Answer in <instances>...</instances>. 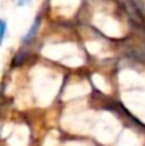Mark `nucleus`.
<instances>
[{"label": "nucleus", "mask_w": 145, "mask_h": 146, "mask_svg": "<svg viewBox=\"0 0 145 146\" xmlns=\"http://www.w3.org/2000/svg\"><path fill=\"white\" fill-rule=\"evenodd\" d=\"M5 33H7V22L3 21V19H0V45L3 44Z\"/></svg>", "instance_id": "f03ea898"}, {"label": "nucleus", "mask_w": 145, "mask_h": 146, "mask_svg": "<svg viewBox=\"0 0 145 146\" xmlns=\"http://www.w3.org/2000/svg\"><path fill=\"white\" fill-rule=\"evenodd\" d=\"M40 23H41V17H40V15H37V17L35 18V21H33L32 26L30 27V31H28V32L26 33V36L23 37V42H28V41H30L31 38L36 35L39 27H40Z\"/></svg>", "instance_id": "f257e3e1"}]
</instances>
